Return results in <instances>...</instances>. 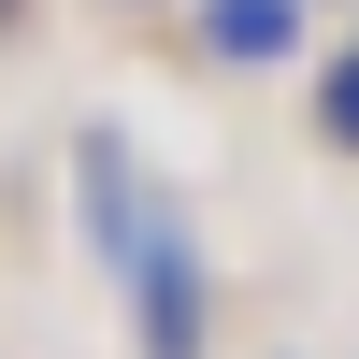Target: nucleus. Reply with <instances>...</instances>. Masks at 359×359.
I'll return each instance as SVG.
<instances>
[{
  "label": "nucleus",
  "mask_w": 359,
  "mask_h": 359,
  "mask_svg": "<svg viewBox=\"0 0 359 359\" xmlns=\"http://www.w3.org/2000/svg\"><path fill=\"white\" fill-rule=\"evenodd\" d=\"M201 43L230 72H273V57H302V0H201Z\"/></svg>",
  "instance_id": "1"
},
{
  "label": "nucleus",
  "mask_w": 359,
  "mask_h": 359,
  "mask_svg": "<svg viewBox=\"0 0 359 359\" xmlns=\"http://www.w3.org/2000/svg\"><path fill=\"white\" fill-rule=\"evenodd\" d=\"M316 130H331V144H345V158H359V43L331 57V72H316Z\"/></svg>",
  "instance_id": "2"
},
{
  "label": "nucleus",
  "mask_w": 359,
  "mask_h": 359,
  "mask_svg": "<svg viewBox=\"0 0 359 359\" xmlns=\"http://www.w3.org/2000/svg\"><path fill=\"white\" fill-rule=\"evenodd\" d=\"M0 29H15V0H0Z\"/></svg>",
  "instance_id": "3"
}]
</instances>
